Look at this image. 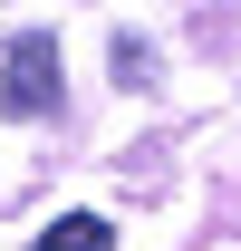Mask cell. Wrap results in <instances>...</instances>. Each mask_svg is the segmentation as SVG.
Returning <instances> with one entry per match:
<instances>
[{
	"mask_svg": "<svg viewBox=\"0 0 241 251\" xmlns=\"http://www.w3.org/2000/svg\"><path fill=\"white\" fill-rule=\"evenodd\" d=\"M29 251H116V222H106V213H58Z\"/></svg>",
	"mask_w": 241,
	"mask_h": 251,
	"instance_id": "obj_2",
	"label": "cell"
},
{
	"mask_svg": "<svg viewBox=\"0 0 241 251\" xmlns=\"http://www.w3.org/2000/svg\"><path fill=\"white\" fill-rule=\"evenodd\" d=\"M145 77H154V58L135 49V39H125V49H116V87H145Z\"/></svg>",
	"mask_w": 241,
	"mask_h": 251,
	"instance_id": "obj_3",
	"label": "cell"
},
{
	"mask_svg": "<svg viewBox=\"0 0 241 251\" xmlns=\"http://www.w3.org/2000/svg\"><path fill=\"white\" fill-rule=\"evenodd\" d=\"M58 49L48 39H10L0 49V116H58Z\"/></svg>",
	"mask_w": 241,
	"mask_h": 251,
	"instance_id": "obj_1",
	"label": "cell"
}]
</instances>
